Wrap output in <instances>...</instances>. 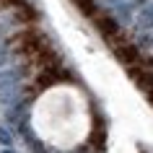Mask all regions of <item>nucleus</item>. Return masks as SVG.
Segmentation results:
<instances>
[]
</instances>
